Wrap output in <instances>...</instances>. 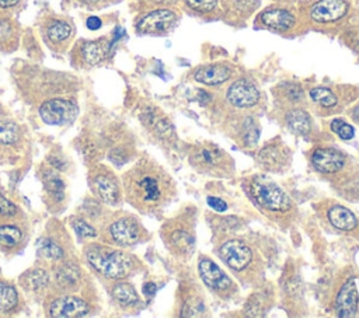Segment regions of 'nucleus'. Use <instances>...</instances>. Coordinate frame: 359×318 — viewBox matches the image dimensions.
Segmentation results:
<instances>
[{"mask_svg": "<svg viewBox=\"0 0 359 318\" xmlns=\"http://www.w3.org/2000/svg\"><path fill=\"white\" fill-rule=\"evenodd\" d=\"M45 175L46 177H43V184H45V188L48 189V192L52 193L55 198L62 199L63 191H65V184L60 179V177L57 174H55L53 171H46Z\"/></svg>", "mask_w": 359, "mask_h": 318, "instance_id": "nucleus-35", "label": "nucleus"}, {"mask_svg": "<svg viewBox=\"0 0 359 318\" xmlns=\"http://www.w3.org/2000/svg\"><path fill=\"white\" fill-rule=\"evenodd\" d=\"M257 21L272 31H289L296 25V15L290 8L282 6H272L265 8L257 18Z\"/></svg>", "mask_w": 359, "mask_h": 318, "instance_id": "nucleus-16", "label": "nucleus"}, {"mask_svg": "<svg viewBox=\"0 0 359 318\" xmlns=\"http://www.w3.org/2000/svg\"><path fill=\"white\" fill-rule=\"evenodd\" d=\"M72 226L74 228V231L77 233L79 237L81 238H94L97 237V231L93 226H90L87 221H84L83 219H72Z\"/></svg>", "mask_w": 359, "mask_h": 318, "instance_id": "nucleus-41", "label": "nucleus"}, {"mask_svg": "<svg viewBox=\"0 0 359 318\" xmlns=\"http://www.w3.org/2000/svg\"><path fill=\"white\" fill-rule=\"evenodd\" d=\"M215 221L216 223H213V226H217L219 231H224V233L234 231L240 224L238 223L240 220L237 217H220V219H216Z\"/></svg>", "mask_w": 359, "mask_h": 318, "instance_id": "nucleus-43", "label": "nucleus"}, {"mask_svg": "<svg viewBox=\"0 0 359 318\" xmlns=\"http://www.w3.org/2000/svg\"><path fill=\"white\" fill-rule=\"evenodd\" d=\"M101 25H102V22H101V20L98 17H88L87 18V27L90 29H93V31L101 28Z\"/></svg>", "mask_w": 359, "mask_h": 318, "instance_id": "nucleus-45", "label": "nucleus"}, {"mask_svg": "<svg viewBox=\"0 0 359 318\" xmlns=\"http://www.w3.org/2000/svg\"><path fill=\"white\" fill-rule=\"evenodd\" d=\"M335 188L348 200H359V168L345 172L344 177L338 178Z\"/></svg>", "mask_w": 359, "mask_h": 318, "instance_id": "nucleus-26", "label": "nucleus"}, {"mask_svg": "<svg viewBox=\"0 0 359 318\" xmlns=\"http://www.w3.org/2000/svg\"><path fill=\"white\" fill-rule=\"evenodd\" d=\"M199 276L206 287L223 300L231 298L237 293L236 283L209 258H202L198 265Z\"/></svg>", "mask_w": 359, "mask_h": 318, "instance_id": "nucleus-8", "label": "nucleus"}, {"mask_svg": "<svg viewBox=\"0 0 359 318\" xmlns=\"http://www.w3.org/2000/svg\"><path fill=\"white\" fill-rule=\"evenodd\" d=\"M325 217H327L328 223L338 231L352 233L359 228L358 217L349 209H346L338 203H331L327 206Z\"/></svg>", "mask_w": 359, "mask_h": 318, "instance_id": "nucleus-21", "label": "nucleus"}, {"mask_svg": "<svg viewBox=\"0 0 359 318\" xmlns=\"http://www.w3.org/2000/svg\"><path fill=\"white\" fill-rule=\"evenodd\" d=\"M219 256L240 277H251L258 272V256L254 249L238 238H227L220 244Z\"/></svg>", "mask_w": 359, "mask_h": 318, "instance_id": "nucleus-6", "label": "nucleus"}, {"mask_svg": "<svg viewBox=\"0 0 359 318\" xmlns=\"http://www.w3.org/2000/svg\"><path fill=\"white\" fill-rule=\"evenodd\" d=\"M161 238L172 255L188 259L195 248L194 217L191 214H180L170 220L161 228Z\"/></svg>", "mask_w": 359, "mask_h": 318, "instance_id": "nucleus-5", "label": "nucleus"}, {"mask_svg": "<svg viewBox=\"0 0 359 318\" xmlns=\"http://www.w3.org/2000/svg\"><path fill=\"white\" fill-rule=\"evenodd\" d=\"M72 35V25L66 21L56 20L50 22L46 28V36L53 43H63Z\"/></svg>", "mask_w": 359, "mask_h": 318, "instance_id": "nucleus-30", "label": "nucleus"}, {"mask_svg": "<svg viewBox=\"0 0 359 318\" xmlns=\"http://www.w3.org/2000/svg\"><path fill=\"white\" fill-rule=\"evenodd\" d=\"M83 3H86V4H98V3H101L102 0H81Z\"/></svg>", "mask_w": 359, "mask_h": 318, "instance_id": "nucleus-50", "label": "nucleus"}, {"mask_svg": "<svg viewBox=\"0 0 359 318\" xmlns=\"http://www.w3.org/2000/svg\"><path fill=\"white\" fill-rule=\"evenodd\" d=\"M36 251H38V255L43 256L45 259L60 261V259L65 258L63 248L57 242H55L53 240L46 238V237H42V238L38 240Z\"/></svg>", "mask_w": 359, "mask_h": 318, "instance_id": "nucleus-29", "label": "nucleus"}, {"mask_svg": "<svg viewBox=\"0 0 359 318\" xmlns=\"http://www.w3.org/2000/svg\"><path fill=\"white\" fill-rule=\"evenodd\" d=\"M153 4L160 6V7H167V6H172L175 4L178 0H150Z\"/></svg>", "mask_w": 359, "mask_h": 318, "instance_id": "nucleus-46", "label": "nucleus"}, {"mask_svg": "<svg viewBox=\"0 0 359 318\" xmlns=\"http://www.w3.org/2000/svg\"><path fill=\"white\" fill-rule=\"evenodd\" d=\"M352 118H353V120L356 122V123H359V105H356L355 108H353V111H352Z\"/></svg>", "mask_w": 359, "mask_h": 318, "instance_id": "nucleus-49", "label": "nucleus"}, {"mask_svg": "<svg viewBox=\"0 0 359 318\" xmlns=\"http://www.w3.org/2000/svg\"><path fill=\"white\" fill-rule=\"evenodd\" d=\"M358 310V290L353 279L346 280L335 297V311L339 317H352Z\"/></svg>", "mask_w": 359, "mask_h": 318, "instance_id": "nucleus-22", "label": "nucleus"}, {"mask_svg": "<svg viewBox=\"0 0 359 318\" xmlns=\"http://www.w3.org/2000/svg\"><path fill=\"white\" fill-rule=\"evenodd\" d=\"M126 200L142 213L164 207L175 195V182L156 161L143 157L123 174Z\"/></svg>", "mask_w": 359, "mask_h": 318, "instance_id": "nucleus-1", "label": "nucleus"}, {"mask_svg": "<svg viewBox=\"0 0 359 318\" xmlns=\"http://www.w3.org/2000/svg\"><path fill=\"white\" fill-rule=\"evenodd\" d=\"M84 254L87 262L98 275L112 280L128 277L139 266L132 255L104 245H90Z\"/></svg>", "mask_w": 359, "mask_h": 318, "instance_id": "nucleus-3", "label": "nucleus"}, {"mask_svg": "<svg viewBox=\"0 0 359 318\" xmlns=\"http://www.w3.org/2000/svg\"><path fill=\"white\" fill-rule=\"evenodd\" d=\"M273 94L278 97V99L286 105L299 106L304 101V91L300 84L293 81H283L280 83L275 90Z\"/></svg>", "mask_w": 359, "mask_h": 318, "instance_id": "nucleus-24", "label": "nucleus"}, {"mask_svg": "<svg viewBox=\"0 0 359 318\" xmlns=\"http://www.w3.org/2000/svg\"><path fill=\"white\" fill-rule=\"evenodd\" d=\"M18 139L17 127L13 123L6 120H0V143L11 144Z\"/></svg>", "mask_w": 359, "mask_h": 318, "instance_id": "nucleus-40", "label": "nucleus"}, {"mask_svg": "<svg viewBox=\"0 0 359 318\" xmlns=\"http://www.w3.org/2000/svg\"><path fill=\"white\" fill-rule=\"evenodd\" d=\"M348 11V0H316L309 7V18L313 24L330 25L345 18Z\"/></svg>", "mask_w": 359, "mask_h": 318, "instance_id": "nucleus-11", "label": "nucleus"}, {"mask_svg": "<svg viewBox=\"0 0 359 318\" xmlns=\"http://www.w3.org/2000/svg\"><path fill=\"white\" fill-rule=\"evenodd\" d=\"M244 189L254 205L271 220L289 226L296 214L290 196L269 177L251 175L244 181Z\"/></svg>", "mask_w": 359, "mask_h": 318, "instance_id": "nucleus-2", "label": "nucleus"}, {"mask_svg": "<svg viewBox=\"0 0 359 318\" xmlns=\"http://www.w3.org/2000/svg\"><path fill=\"white\" fill-rule=\"evenodd\" d=\"M206 202H208V205H209L213 210H216V212H224V210L227 209V203H226L223 199L209 196V198L206 199Z\"/></svg>", "mask_w": 359, "mask_h": 318, "instance_id": "nucleus-44", "label": "nucleus"}, {"mask_svg": "<svg viewBox=\"0 0 359 318\" xmlns=\"http://www.w3.org/2000/svg\"><path fill=\"white\" fill-rule=\"evenodd\" d=\"M24 231L17 224H0V247L3 249H14L22 242Z\"/></svg>", "mask_w": 359, "mask_h": 318, "instance_id": "nucleus-27", "label": "nucleus"}, {"mask_svg": "<svg viewBox=\"0 0 359 318\" xmlns=\"http://www.w3.org/2000/svg\"><path fill=\"white\" fill-rule=\"evenodd\" d=\"M229 4L233 13L245 17L258 6V0H229Z\"/></svg>", "mask_w": 359, "mask_h": 318, "instance_id": "nucleus-38", "label": "nucleus"}, {"mask_svg": "<svg viewBox=\"0 0 359 318\" xmlns=\"http://www.w3.org/2000/svg\"><path fill=\"white\" fill-rule=\"evenodd\" d=\"M262 303H266L265 297L259 296V294H255L252 296L248 303L245 304V314L250 315V317H259L265 312V305H262Z\"/></svg>", "mask_w": 359, "mask_h": 318, "instance_id": "nucleus-39", "label": "nucleus"}, {"mask_svg": "<svg viewBox=\"0 0 359 318\" xmlns=\"http://www.w3.org/2000/svg\"><path fill=\"white\" fill-rule=\"evenodd\" d=\"M90 312V305L74 296H60L50 301L49 315L59 318H76L84 317Z\"/></svg>", "mask_w": 359, "mask_h": 318, "instance_id": "nucleus-19", "label": "nucleus"}, {"mask_svg": "<svg viewBox=\"0 0 359 318\" xmlns=\"http://www.w3.org/2000/svg\"><path fill=\"white\" fill-rule=\"evenodd\" d=\"M112 298L122 307H132L135 304L139 303V297H137V293L136 290L133 289L132 284L126 283V282H121V283H116L114 287H112Z\"/></svg>", "mask_w": 359, "mask_h": 318, "instance_id": "nucleus-28", "label": "nucleus"}, {"mask_svg": "<svg viewBox=\"0 0 359 318\" xmlns=\"http://www.w3.org/2000/svg\"><path fill=\"white\" fill-rule=\"evenodd\" d=\"M234 67L229 62H215L209 64H202L194 70L192 77L195 81L205 85H219L230 80Z\"/></svg>", "mask_w": 359, "mask_h": 318, "instance_id": "nucleus-17", "label": "nucleus"}, {"mask_svg": "<svg viewBox=\"0 0 359 318\" xmlns=\"http://www.w3.org/2000/svg\"><path fill=\"white\" fill-rule=\"evenodd\" d=\"M285 119H286V125L289 126V129L296 134L304 136L311 129V118H310L309 112H306L304 109H302L299 106L289 108L285 115Z\"/></svg>", "mask_w": 359, "mask_h": 318, "instance_id": "nucleus-25", "label": "nucleus"}, {"mask_svg": "<svg viewBox=\"0 0 359 318\" xmlns=\"http://www.w3.org/2000/svg\"><path fill=\"white\" fill-rule=\"evenodd\" d=\"M330 127L342 140H351L355 136L353 127L344 119H332L330 123Z\"/></svg>", "mask_w": 359, "mask_h": 318, "instance_id": "nucleus-37", "label": "nucleus"}, {"mask_svg": "<svg viewBox=\"0 0 359 318\" xmlns=\"http://www.w3.org/2000/svg\"><path fill=\"white\" fill-rule=\"evenodd\" d=\"M143 291H144V294H147V296L150 297V296H153V294H154V291H156V286H154L153 283H146V284L143 286Z\"/></svg>", "mask_w": 359, "mask_h": 318, "instance_id": "nucleus-47", "label": "nucleus"}, {"mask_svg": "<svg viewBox=\"0 0 359 318\" xmlns=\"http://www.w3.org/2000/svg\"><path fill=\"white\" fill-rule=\"evenodd\" d=\"M18 303V294L15 289L4 282H0V312H7Z\"/></svg>", "mask_w": 359, "mask_h": 318, "instance_id": "nucleus-34", "label": "nucleus"}, {"mask_svg": "<svg viewBox=\"0 0 359 318\" xmlns=\"http://www.w3.org/2000/svg\"><path fill=\"white\" fill-rule=\"evenodd\" d=\"M311 165L321 174H338L345 168V155L337 148L317 147L310 155Z\"/></svg>", "mask_w": 359, "mask_h": 318, "instance_id": "nucleus-15", "label": "nucleus"}, {"mask_svg": "<svg viewBox=\"0 0 359 318\" xmlns=\"http://www.w3.org/2000/svg\"><path fill=\"white\" fill-rule=\"evenodd\" d=\"M189 164L201 174L229 177L234 172L233 158L212 141L199 143L189 153Z\"/></svg>", "mask_w": 359, "mask_h": 318, "instance_id": "nucleus-4", "label": "nucleus"}, {"mask_svg": "<svg viewBox=\"0 0 359 318\" xmlns=\"http://www.w3.org/2000/svg\"><path fill=\"white\" fill-rule=\"evenodd\" d=\"M90 185L94 195L108 205H116L121 202V186L116 177L105 167L97 168L91 178Z\"/></svg>", "mask_w": 359, "mask_h": 318, "instance_id": "nucleus-12", "label": "nucleus"}, {"mask_svg": "<svg viewBox=\"0 0 359 318\" xmlns=\"http://www.w3.org/2000/svg\"><path fill=\"white\" fill-rule=\"evenodd\" d=\"M18 214V207L4 198V195L0 192V216L1 217H14Z\"/></svg>", "mask_w": 359, "mask_h": 318, "instance_id": "nucleus-42", "label": "nucleus"}, {"mask_svg": "<svg viewBox=\"0 0 359 318\" xmlns=\"http://www.w3.org/2000/svg\"><path fill=\"white\" fill-rule=\"evenodd\" d=\"M21 282H24V284L29 290H42L48 284L49 277L45 270L32 269V270L27 272L24 276H21Z\"/></svg>", "mask_w": 359, "mask_h": 318, "instance_id": "nucleus-33", "label": "nucleus"}, {"mask_svg": "<svg viewBox=\"0 0 359 318\" xmlns=\"http://www.w3.org/2000/svg\"><path fill=\"white\" fill-rule=\"evenodd\" d=\"M142 122L161 141L172 144L175 141V129L168 118L157 108H147L142 113Z\"/></svg>", "mask_w": 359, "mask_h": 318, "instance_id": "nucleus-18", "label": "nucleus"}, {"mask_svg": "<svg viewBox=\"0 0 359 318\" xmlns=\"http://www.w3.org/2000/svg\"><path fill=\"white\" fill-rule=\"evenodd\" d=\"M79 106L66 98H52L39 106V115L45 123L66 125L76 119Z\"/></svg>", "mask_w": 359, "mask_h": 318, "instance_id": "nucleus-13", "label": "nucleus"}, {"mask_svg": "<svg viewBox=\"0 0 359 318\" xmlns=\"http://www.w3.org/2000/svg\"><path fill=\"white\" fill-rule=\"evenodd\" d=\"M226 101L234 108L250 109L258 105L261 101V92L251 80L238 78L226 90Z\"/></svg>", "mask_w": 359, "mask_h": 318, "instance_id": "nucleus-14", "label": "nucleus"}, {"mask_svg": "<svg viewBox=\"0 0 359 318\" xmlns=\"http://www.w3.org/2000/svg\"><path fill=\"white\" fill-rule=\"evenodd\" d=\"M309 95H310L313 102H316L317 105H320L323 108L335 106L337 102H338V98L334 94V91L327 88V87H313L310 90Z\"/></svg>", "mask_w": 359, "mask_h": 318, "instance_id": "nucleus-32", "label": "nucleus"}, {"mask_svg": "<svg viewBox=\"0 0 359 318\" xmlns=\"http://www.w3.org/2000/svg\"><path fill=\"white\" fill-rule=\"evenodd\" d=\"M199 287L195 284H187L181 287V317H202L206 315L208 307L205 304L203 296L198 290Z\"/></svg>", "mask_w": 359, "mask_h": 318, "instance_id": "nucleus-20", "label": "nucleus"}, {"mask_svg": "<svg viewBox=\"0 0 359 318\" xmlns=\"http://www.w3.org/2000/svg\"><path fill=\"white\" fill-rule=\"evenodd\" d=\"M20 0H0V7L1 8H8V7H13L18 3Z\"/></svg>", "mask_w": 359, "mask_h": 318, "instance_id": "nucleus-48", "label": "nucleus"}, {"mask_svg": "<svg viewBox=\"0 0 359 318\" xmlns=\"http://www.w3.org/2000/svg\"><path fill=\"white\" fill-rule=\"evenodd\" d=\"M292 153L279 139L266 143L257 154L258 165L269 172H282L290 164Z\"/></svg>", "mask_w": 359, "mask_h": 318, "instance_id": "nucleus-10", "label": "nucleus"}, {"mask_svg": "<svg viewBox=\"0 0 359 318\" xmlns=\"http://www.w3.org/2000/svg\"><path fill=\"white\" fill-rule=\"evenodd\" d=\"M147 231L143 228L140 221L132 214H122L114 219L105 228L107 241L119 245L129 247L135 245L146 238Z\"/></svg>", "mask_w": 359, "mask_h": 318, "instance_id": "nucleus-7", "label": "nucleus"}, {"mask_svg": "<svg viewBox=\"0 0 359 318\" xmlns=\"http://www.w3.org/2000/svg\"><path fill=\"white\" fill-rule=\"evenodd\" d=\"M80 279V269L74 265L66 263L57 268L56 270V280L62 287H73L79 283Z\"/></svg>", "mask_w": 359, "mask_h": 318, "instance_id": "nucleus-31", "label": "nucleus"}, {"mask_svg": "<svg viewBox=\"0 0 359 318\" xmlns=\"http://www.w3.org/2000/svg\"><path fill=\"white\" fill-rule=\"evenodd\" d=\"M112 42H107V39H97V41H87L80 48V56L83 62L88 66H95L104 60L108 55Z\"/></svg>", "mask_w": 359, "mask_h": 318, "instance_id": "nucleus-23", "label": "nucleus"}, {"mask_svg": "<svg viewBox=\"0 0 359 318\" xmlns=\"http://www.w3.org/2000/svg\"><path fill=\"white\" fill-rule=\"evenodd\" d=\"M178 21L175 11L167 7H158L149 11L136 22V29L140 34L147 35H163L170 32Z\"/></svg>", "mask_w": 359, "mask_h": 318, "instance_id": "nucleus-9", "label": "nucleus"}, {"mask_svg": "<svg viewBox=\"0 0 359 318\" xmlns=\"http://www.w3.org/2000/svg\"><path fill=\"white\" fill-rule=\"evenodd\" d=\"M184 3L198 14H210L217 8L219 0H184Z\"/></svg>", "mask_w": 359, "mask_h": 318, "instance_id": "nucleus-36", "label": "nucleus"}]
</instances>
